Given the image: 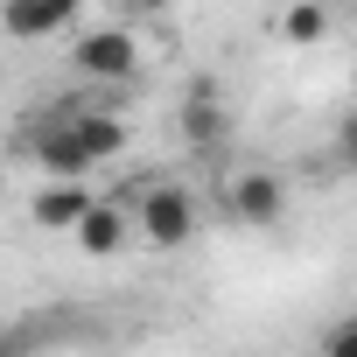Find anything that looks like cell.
Wrapping results in <instances>:
<instances>
[{
	"label": "cell",
	"mask_w": 357,
	"mask_h": 357,
	"mask_svg": "<svg viewBox=\"0 0 357 357\" xmlns=\"http://www.w3.org/2000/svg\"><path fill=\"white\" fill-rule=\"evenodd\" d=\"M280 43H294V50L329 43V8H322V0H287V8H280Z\"/></svg>",
	"instance_id": "obj_10"
},
{
	"label": "cell",
	"mask_w": 357,
	"mask_h": 357,
	"mask_svg": "<svg viewBox=\"0 0 357 357\" xmlns=\"http://www.w3.org/2000/svg\"><path fill=\"white\" fill-rule=\"evenodd\" d=\"M29 154H36V168H43V175H84V183H91V168H98L70 112L36 119V126H29Z\"/></svg>",
	"instance_id": "obj_4"
},
{
	"label": "cell",
	"mask_w": 357,
	"mask_h": 357,
	"mask_svg": "<svg viewBox=\"0 0 357 357\" xmlns=\"http://www.w3.org/2000/svg\"><path fill=\"white\" fill-rule=\"evenodd\" d=\"M112 8H119L126 22H161V15L175 8V0H112Z\"/></svg>",
	"instance_id": "obj_11"
},
{
	"label": "cell",
	"mask_w": 357,
	"mask_h": 357,
	"mask_svg": "<svg viewBox=\"0 0 357 357\" xmlns=\"http://www.w3.org/2000/svg\"><path fill=\"white\" fill-rule=\"evenodd\" d=\"M91 204H98V197L84 190V175H50V183L29 197V225H36V231H63V238H70V231H77V218H84Z\"/></svg>",
	"instance_id": "obj_7"
},
{
	"label": "cell",
	"mask_w": 357,
	"mask_h": 357,
	"mask_svg": "<svg viewBox=\"0 0 357 357\" xmlns=\"http://www.w3.org/2000/svg\"><path fill=\"white\" fill-rule=\"evenodd\" d=\"M133 225L154 252H175V245H190L197 231V197L183 183H168V175H154V183H133Z\"/></svg>",
	"instance_id": "obj_1"
},
{
	"label": "cell",
	"mask_w": 357,
	"mask_h": 357,
	"mask_svg": "<svg viewBox=\"0 0 357 357\" xmlns=\"http://www.w3.org/2000/svg\"><path fill=\"white\" fill-rule=\"evenodd\" d=\"M225 211H231L245 231H273V225L287 218V183H280L273 168H245V175L225 183Z\"/></svg>",
	"instance_id": "obj_3"
},
{
	"label": "cell",
	"mask_w": 357,
	"mask_h": 357,
	"mask_svg": "<svg viewBox=\"0 0 357 357\" xmlns=\"http://www.w3.org/2000/svg\"><path fill=\"white\" fill-rule=\"evenodd\" d=\"M322 350H329V357H357V322H336V329L322 336Z\"/></svg>",
	"instance_id": "obj_12"
},
{
	"label": "cell",
	"mask_w": 357,
	"mask_h": 357,
	"mask_svg": "<svg viewBox=\"0 0 357 357\" xmlns=\"http://www.w3.org/2000/svg\"><path fill=\"white\" fill-rule=\"evenodd\" d=\"M175 126H183V140H190V147H218V140L231 133L225 98H218V77H197V84L183 91V112H175Z\"/></svg>",
	"instance_id": "obj_8"
},
{
	"label": "cell",
	"mask_w": 357,
	"mask_h": 357,
	"mask_svg": "<svg viewBox=\"0 0 357 357\" xmlns=\"http://www.w3.org/2000/svg\"><path fill=\"white\" fill-rule=\"evenodd\" d=\"M70 63H77V77H91V84H126V77H140L147 50H140V36H133L126 22H98V29H77Z\"/></svg>",
	"instance_id": "obj_2"
},
{
	"label": "cell",
	"mask_w": 357,
	"mask_h": 357,
	"mask_svg": "<svg viewBox=\"0 0 357 357\" xmlns=\"http://www.w3.org/2000/svg\"><path fill=\"white\" fill-rule=\"evenodd\" d=\"M336 154H343V161L357 168V105H350V112L336 119Z\"/></svg>",
	"instance_id": "obj_13"
},
{
	"label": "cell",
	"mask_w": 357,
	"mask_h": 357,
	"mask_svg": "<svg viewBox=\"0 0 357 357\" xmlns=\"http://www.w3.org/2000/svg\"><path fill=\"white\" fill-rule=\"evenodd\" d=\"M84 15V0H0V36L15 43H50Z\"/></svg>",
	"instance_id": "obj_6"
},
{
	"label": "cell",
	"mask_w": 357,
	"mask_h": 357,
	"mask_svg": "<svg viewBox=\"0 0 357 357\" xmlns=\"http://www.w3.org/2000/svg\"><path fill=\"white\" fill-rule=\"evenodd\" d=\"M70 119H77V133H84V147H91V161H119V154H126V140H133L119 112H98V105H77Z\"/></svg>",
	"instance_id": "obj_9"
},
{
	"label": "cell",
	"mask_w": 357,
	"mask_h": 357,
	"mask_svg": "<svg viewBox=\"0 0 357 357\" xmlns=\"http://www.w3.org/2000/svg\"><path fill=\"white\" fill-rule=\"evenodd\" d=\"M77 252H91V259H112V252H126L133 238H140V225H133V204H119V197H98L84 218H77Z\"/></svg>",
	"instance_id": "obj_5"
}]
</instances>
